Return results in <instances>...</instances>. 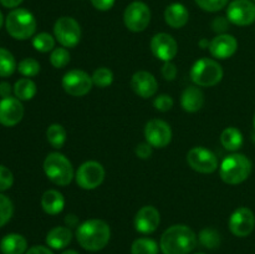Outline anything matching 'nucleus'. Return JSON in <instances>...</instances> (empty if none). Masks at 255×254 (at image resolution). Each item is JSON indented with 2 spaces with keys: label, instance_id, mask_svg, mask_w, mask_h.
I'll return each mask as SVG.
<instances>
[{
  "label": "nucleus",
  "instance_id": "nucleus-23",
  "mask_svg": "<svg viewBox=\"0 0 255 254\" xmlns=\"http://www.w3.org/2000/svg\"><path fill=\"white\" fill-rule=\"evenodd\" d=\"M41 207L45 213L50 216H56L64 211L65 198L61 192L56 189H49L41 197Z\"/></svg>",
  "mask_w": 255,
  "mask_h": 254
},
{
  "label": "nucleus",
  "instance_id": "nucleus-3",
  "mask_svg": "<svg viewBox=\"0 0 255 254\" xmlns=\"http://www.w3.org/2000/svg\"><path fill=\"white\" fill-rule=\"evenodd\" d=\"M253 164L252 161L242 153H232L222 161L219 167V174L222 181L227 184L243 183L251 176Z\"/></svg>",
  "mask_w": 255,
  "mask_h": 254
},
{
  "label": "nucleus",
  "instance_id": "nucleus-4",
  "mask_svg": "<svg viewBox=\"0 0 255 254\" xmlns=\"http://www.w3.org/2000/svg\"><path fill=\"white\" fill-rule=\"evenodd\" d=\"M42 167L47 178L56 186H67L75 177L72 163L60 152H51L47 154Z\"/></svg>",
  "mask_w": 255,
  "mask_h": 254
},
{
  "label": "nucleus",
  "instance_id": "nucleus-14",
  "mask_svg": "<svg viewBox=\"0 0 255 254\" xmlns=\"http://www.w3.org/2000/svg\"><path fill=\"white\" fill-rule=\"evenodd\" d=\"M255 216L248 207H241L232 213L229 218V229L236 237H248L254 231Z\"/></svg>",
  "mask_w": 255,
  "mask_h": 254
},
{
  "label": "nucleus",
  "instance_id": "nucleus-30",
  "mask_svg": "<svg viewBox=\"0 0 255 254\" xmlns=\"http://www.w3.org/2000/svg\"><path fill=\"white\" fill-rule=\"evenodd\" d=\"M199 243L207 249H216L221 246V234L213 228H204L199 232Z\"/></svg>",
  "mask_w": 255,
  "mask_h": 254
},
{
  "label": "nucleus",
  "instance_id": "nucleus-39",
  "mask_svg": "<svg viewBox=\"0 0 255 254\" xmlns=\"http://www.w3.org/2000/svg\"><path fill=\"white\" fill-rule=\"evenodd\" d=\"M229 27V20L228 17L224 16H217L214 17V20L212 21V29L214 32H218L219 34H226V31Z\"/></svg>",
  "mask_w": 255,
  "mask_h": 254
},
{
  "label": "nucleus",
  "instance_id": "nucleus-22",
  "mask_svg": "<svg viewBox=\"0 0 255 254\" xmlns=\"http://www.w3.org/2000/svg\"><path fill=\"white\" fill-rule=\"evenodd\" d=\"M27 251V241L17 233L6 234L0 241V252L2 254H24Z\"/></svg>",
  "mask_w": 255,
  "mask_h": 254
},
{
  "label": "nucleus",
  "instance_id": "nucleus-15",
  "mask_svg": "<svg viewBox=\"0 0 255 254\" xmlns=\"http://www.w3.org/2000/svg\"><path fill=\"white\" fill-rule=\"evenodd\" d=\"M151 51L161 61H172L178 52V45L169 34L158 32L151 40Z\"/></svg>",
  "mask_w": 255,
  "mask_h": 254
},
{
  "label": "nucleus",
  "instance_id": "nucleus-40",
  "mask_svg": "<svg viewBox=\"0 0 255 254\" xmlns=\"http://www.w3.org/2000/svg\"><path fill=\"white\" fill-rule=\"evenodd\" d=\"M177 74H178V70H177V66L173 62H164L163 66H162V76H163L167 81H173L177 77Z\"/></svg>",
  "mask_w": 255,
  "mask_h": 254
},
{
  "label": "nucleus",
  "instance_id": "nucleus-5",
  "mask_svg": "<svg viewBox=\"0 0 255 254\" xmlns=\"http://www.w3.org/2000/svg\"><path fill=\"white\" fill-rule=\"evenodd\" d=\"M5 27L11 37L16 40H26L34 36L36 31V19L26 9H14L5 19Z\"/></svg>",
  "mask_w": 255,
  "mask_h": 254
},
{
  "label": "nucleus",
  "instance_id": "nucleus-27",
  "mask_svg": "<svg viewBox=\"0 0 255 254\" xmlns=\"http://www.w3.org/2000/svg\"><path fill=\"white\" fill-rule=\"evenodd\" d=\"M66 129L60 124H52L47 127L46 138L54 148H61L66 142Z\"/></svg>",
  "mask_w": 255,
  "mask_h": 254
},
{
  "label": "nucleus",
  "instance_id": "nucleus-34",
  "mask_svg": "<svg viewBox=\"0 0 255 254\" xmlns=\"http://www.w3.org/2000/svg\"><path fill=\"white\" fill-rule=\"evenodd\" d=\"M14 214V204L9 197L0 193V228L11 219Z\"/></svg>",
  "mask_w": 255,
  "mask_h": 254
},
{
  "label": "nucleus",
  "instance_id": "nucleus-7",
  "mask_svg": "<svg viewBox=\"0 0 255 254\" xmlns=\"http://www.w3.org/2000/svg\"><path fill=\"white\" fill-rule=\"evenodd\" d=\"M55 39L62 47H75L81 39L80 24L71 16H61L55 21Z\"/></svg>",
  "mask_w": 255,
  "mask_h": 254
},
{
  "label": "nucleus",
  "instance_id": "nucleus-25",
  "mask_svg": "<svg viewBox=\"0 0 255 254\" xmlns=\"http://www.w3.org/2000/svg\"><path fill=\"white\" fill-rule=\"evenodd\" d=\"M243 134L236 127H227L221 134V143L228 151H238L243 146Z\"/></svg>",
  "mask_w": 255,
  "mask_h": 254
},
{
  "label": "nucleus",
  "instance_id": "nucleus-52",
  "mask_svg": "<svg viewBox=\"0 0 255 254\" xmlns=\"http://www.w3.org/2000/svg\"><path fill=\"white\" fill-rule=\"evenodd\" d=\"M254 139H255V136H254Z\"/></svg>",
  "mask_w": 255,
  "mask_h": 254
},
{
  "label": "nucleus",
  "instance_id": "nucleus-32",
  "mask_svg": "<svg viewBox=\"0 0 255 254\" xmlns=\"http://www.w3.org/2000/svg\"><path fill=\"white\" fill-rule=\"evenodd\" d=\"M92 82L100 89L109 87L114 82V72L109 67H99L92 74Z\"/></svg>",
  "mask_w": 255,
  "mask_h": 254
},
{
  "label": "nucleus",
  "instance_id": "nucleus-51",
  "mask_svg": "<svg viewBox=\"0 0 255 254\" xmlns=\"http://www.w3.org/2000/svg\"><path fill=\"white\" fill-rule=\"evenodd\" d=\"M196 254H204V253H196Z\"/></svg>",
  "mask_w": 255,
  "mask_h": 254
},
{
  "label": "nucleus",
  "instance_id": "nucleus-41",
  "mask_svg": "<svg viewBox=\"0 0 255 254\" xmlns=\"http://www.w3.org/2000/svg\"><path fill=\"white\" fill-rule=\"evenodd\" d=\"M152 148H153V147H152L148 142H142V143L137 144L134 152H136L138 158L147 159L152 156Z\"/></svg>",
  "mask_w": 255,
  "mask_h": 254
},
{
  "label": "nucleus",
  "instance_id": "nucleus-6",
  "mask_svg": "<svg viewBox=\"0 0 255 254\" xmlns=\"http://www.w3.org/2000/svg\"><path fill=\"white\" fill-rule=\"evenodd\" d=\"M223 79V69L221 64L213 59L197 60L191 69V80L199 87H212Z\"/></svg>",
  "mask_w": 255,
  "mask_h": 254
},
{
  "label": "nucleus",
  "instance_id": "nucleus-53",
  "mask_svg": "<svg viewBox=\"0 0 255 254\" xmlns=\"http://www.w3.org/2000/svg\"><path fill=\"white\" fill-rule=\"evenodd\" d=\"M254 1H255V0H254Z\"/></svg>",
  "mask_w": 255,
  "mask_h": 254
},
{
  "label": "nucleus",
  "instance_id": "nucleus-17",
  "mask_svg": "<svg viewBox=\"0 0 255 254\" xmlns=\"http://www.w3.org/2000/svg\"><path fill=\"white\" fill-rule=\"evenodd\" d=\"M161 223V214L153 206H144L134 217V228L142 234H151L156 232Z\"/></svg>",
  "mask_w": 255,
  "mask_h": 254
},
{
  "label": "nucleus",
  "instance_id": "nucleus-28",
  "mask_svg": "<svg viewBox=\"0 0 255 254\" xmlns=\"http://www.w3.org/2000/svg\"><path fill=\"white\" fill-rule=\"evenodd\" d=\"M132 254H158V244L152 238H137L131 246Z\"/></svg>",
  "mask_w": 255,
  "mask_h": 254
},
{
  "label": "nucleus",
  "instance_id": "nucleus-36",
  "mask_svg": "<svg viewBox=\"0 0 255 254\" xmlns=\"http://www.w3.org/2000/svg\"><path fill=\"white\" fill-rule=\"evenodd\" d=\"M202 10L208 12H217L228 5L229 0H194Z\"/></svg>",
  "mask_w": 255,
  "mask_h": 254
},
{
  "label": "nucleus",
  "instance_id": "nucleus-29",
  "mask_svg": "<svg viewBox=\"0 0 255 254\" xmlns=\"http://www.w3.org/2000/svg\"><path fill=\"white\" fill-rule=\"evenodd\" d=\"M17 69L15 57L9 50L0 47V77H7Z\"/></svg>",
  "mask_w": 255,
  "mask_h": 254
},
{
  "label": "nucleus",
  "instance_id": "nucleus-38",
  "mask_svg": "<svg viewBox=\"0 0 255 254\" xmlns=\"http://www.w3.org/2000/svg\"><path fill=\"white\" fill-rule=\"evenodd\" d=\"M14 183V176L7 167L0 164V192L6 191Z\"/></svg>",
  "mask_w": 255,
  "mask_h": 254
},
{
  "label": "nucleus",
  "instance_id": "nucleus-33",
  "mask_svg": "<svg viewBox=\"0 0 255 254\" xmlns=\"http://www.w3.org/2000/svg\"><path fill=\"white\" fill-rule=\"evenodd\" d=\"M17 71L25 77H34L40 72V64L32 57L22 59L17 65Z\"/></svg>",
  "mask_w": 255,
  "mask_h": 254
},
{
  "label": "nucleus",
  "instance_id": "nucleus-48",
  "mask_svg": "<svg viewBox=\"0 0 255 254\" xmlns=\"http://www.w3.org/2000/svg\"><path fill=\"white\" fill-rule=\"evenodd\" d=\"M61 254H79L76 251H74V249H67V251H64Z\"/></svg>",
  "mask_w": 255,
  "mask_h": 254
},
{
  "label": "nucleus",
  "instance_id": "nucleus-26",
  "mask_svg": "<svg viewBox=\"0 0 255 254\" xmlns=\"http://www.w3.org/2000/svg\"><path fill=\"white\" fill-rule=\"evenodd\" d=\"M36 84L29 77H22L14 85V95L20 101H29L36 95Z\"/></svg>",
  "mask_w": 255,
  "mask_h": 254
},
{
  "label": "nucleus",
  "instance_id": "nucleus-12",
  "mask_svg": "<svg viewBox=\"0 0 255 254\" xmlns=\"http://www.w3.org/2000/svg\"><path fill=\"white\" fill-rule=\"evenodd\" d=\"M144 137L146 142L154 148H164L172 141L171 126L163 120H151L144 127Z\"/></svg>",
  "mask_w": 255,
  "mask_h": 254
},
{
  "label": "nucleus",
  "instance_id": "nucleus-10",
  "mask_svg": "<svg viewBox=\"0 0 255 254\" xmlns=\"http://www.w3.org/2000/svg\"><path fill=\"white\" fill-rule=\"evenodd\" d=\"M105 168L97 161H87L82 163L75 174V179L79 187L86 191L97 188L105 179Z\"/></svg>",
  "mask_w": 255,
  "mask_h": 254
},
{
  "label": "nucleus",
  "instance_id": "nucleus-21",
  "mask_svg": "<svg viewBox=\"0 0 255 254\" xmlns=\"http://www.w3.org/2000/svg\"><path fill=\"white\" fill-rule=\"evenodd\" d=\"M204 105V94L198 86H188L181 96L182 109L189 114L199 111Z\"/></svg>",
  "mask_w": 255,
  "mask_h": 254
},
{
  "label": "nucleus",
  "instance_id": "nucleus-19",
  "mask_svg": "<svg viewBox=\"0 0 255 254\" xmlns=\"http://www.w3.org/2000/svg\"><path fill=\"white\" fill-rule=\"evenodd\" d=\"M131 87L134 94L138 95L142 99H149L156 95L158 89V82L156 77L148 71L134 72L131 79Z\"/></svg>",
  "mask_w": 255,
  "mask_h": 254
},
{
  "label": "nucleus",
  "instance_id": "nucleus-11",
  "mask_svg": "<svg viewBox=\"0 0 255 254\" xmlns=\"http://www.w3.org/2000/svg\"><path fill=\"white\" fill-rule=\"evenodd\" d=\"M187 162L189 167L199 173H213L218 168V158L208 148L202 146L193 147L187 153Z\"/></svg>",
  "mask_w": 255,
  "mask_h": 254
},
{
  "label": "nucleus",
  "instance_id": "nucleus-46",
  "mask_svg": "<svg viewBox=\"0 0 255 254\" xmlns=\"http://www.w3.org/2000/svg\"><path fill=\"white\" fill-rule=\"evenodd\" d=\"M77 222H79V219H77L76 216H74V214H67L66 218H65V223L67 224V227H75L77 226Z\"/></svg>",
  "mask_w": 255,
  "mask_h": 254
},
{
  "label": "nucleus",
  "instance_id": "nucleus-50",
  "mask_svg": "<svg viewBox=\"0 0 255 254\" xmlns=\"http://www.w3.org/2000/svg\"><path fill=\"white\" fill-rule=\"evenodd\" d=\"M254 128H255V114H254Z\"/></svg>",
  "mask_w": 255,
  "mask_h": 254
},
{
  "label": "nucleus",
  "instance_id": "nucleus-35",
  "mask_svg": "<svg viewBox=\"0 0 255 254\" xmlns=\"http://www.w3.org/2000/svg\"><path fill=\"white\" fill-rule=\"evenodd\" d=\"M50 62L55 69H62L70 62V52L66 47H56L50 55Z\"/></svg>",
  "mask_w": 255,
  "mask_h": 254
},
{
  "label": "nucleus",
  "instance_id": "nucleus-43",
  "mask_svg": "<svg viewBox=\"0 0 255 254\" xmlns=\"http://www.w3.org/2000/svg\"><path fill=\"white\" fill-rule=\"evenodd\" d=\"M25 254H54V252L45 246H34L29 248Z\"/></svg>",
  "mask_w": 255,
  "mask_h": 254
},
{
  "label": "nucleus",
  "instance_id": "nucleus-44",
  "mask_svg": "<svg viewBox=\"0 0 255 254\" xmlns=\"http://www.w3.org/2000/svg\"><path fill=\"white\" fill-rule=\"evenodd\" d=\"M11 85L9 84V82L6 81H2L0 82V97H2V99H6V97H10V95H11Z\"/></svg>",
  "mask_w": 255,
  "mask_h": 254
},
{
  "label": "nucleus",
  "instance_id": "nucleus-37",
  "mask_svg": "<svg viewBox=\"0 0 255 254\" xmlns=\"http://www.w3.org/2000/svg\"><path fill=\"white\" fill-rule=\"evenodd\" d=\"M174 101L169 95H159L154 99L153 101V106L157 111H161V112H167L173 107Z\"/></svg>",
  "mask_w": 255,
  "mask_h": 254
},
{
  "label": "nucleus",
  "instance_id": "nucleus-24",
  "mask_svg": "<svg viewBox=\"0 0 255 254\" xmlns=\"http://www.w3.org/2000/svg\"><path fill=\"white\" fill-rule=\"evenodd\" d=\"M72 232L69 227H54L46 236V244L51 249H64L71 243Z\"/></svg>",
  "mask_w": 255,
  "mask_h": 254
},
{
  "label": "nucleus",
  "instance_id": "nucleus-1",
  "mask_svg": "<svg viewBox=\"0 0 255 254\" xmlns=\"http://www.w3.org/2000/svg\"><path fill=\"white\" fill-rule=\"evenodd\" d=\"M197 234L186 224H174L161 236L159 248L163 254H188L196 248Z\"/></svg>",
  "mask_w": 255,
  "mask_h": 254
},
{
  "label": "nucleus",
  "instance_id": "nucleus-13",
  "mask_svg": "<svg viewBox=\"0 0 255 254\" xmlns=\"http://www.w3.org/2000/svg\"><path fill=\"white\" fill-rule=\"evenodd\" d=\"M229 22L238 26H248L255 21V2L252 0H233L227 9Z\"/></svg>",
  "mask_w": 255,
  "mask_h": 254
},
{
  "label": "nucleus",
  "instance_id": "nucleus-8",
  "mask_svg": "<svg viewBox=\"0 0 255 254\" xmlns=\"http://www.w3.org/2000/svg\"><path fill=\"white\" fill-rule=\"evenodd\" d=\"M151 21V10L143 1H132L124 12V22L132 32H141L147 29Z\"/></svg>",
  "mask_w": 255,
  "mask_h": 254
},
{
  "label": "nucleus",
  "instance_id": "nucleus-31",
  "mask_svg": "<svg viewBox=\"0 0 255 254\" xmlns=\"http://www.w3.org/2000/svg\"><path fill=\"white\" fill-rule=\"evenodd\" d=\"M32 46L39 52H49L55 49V39L49 32H40L32 37Z\"/></svg>",
  "mask_w": 255,
  "mask_h": 254
},
{
  "label": "nucleus",
  "instance_id": "nucleus-16",
  "mask_svg": "<svg viewBox=\"0 0 255 254\" xmlns=\"http://www.w3.org/2000/svg\"><path fill=\"white\" fill-rule=\"evenodd\" d=\"M24 117V106L16 97L0 100V124L5 127H12Z\"/></svg>",
  "mask_w": 255,
  "mask_h": 254
},
{
  "label": "nucleus",
  "instance_id": "nucleus-49",
  "mask_svg": "<svg viewBox=\"0 0 255 254\" xmlns=\"http://www.w3.org/2000/svg\"><path fill=\"white\" fill-rule=\"evenodd\" d=\"M2 24H4V16H2L1 11H0V29H1Z\"/></svg>",
  "mask_w": 255,
  "mask_h": 254
},
{
  "label": "nucleus",
  "instance_id": "nucleus-2",
  "mask_svg": "<svg viewBox=\"0 0 255 254\" xmlns=\"http://www.w3.org/2000/svg\"><path fill=\"white\" fill-rule=\"evenodd\" d=\"M75 236L85 251L99 252L109 244L111 228L102 219H89L77 226Z\"/></svg>",
  "mask_w": 255,
  "mask_h": 254
},
{
  "label": "nucleus",
  "instance_id": "nucleus-9",
  "mask_svg": "<svg viewBox=\"0 0 255 254\" xmlns=\"http://www.w3.org/2000/svg\"><path fill=\"white\" fill-rule=\"evenodd\" d=\"M61 85L65 92L70 96L81 97L91 91L94 82H92V77L86 71L74 69L64 75Z\"/></svg>",
  "mask_w": 255,
  "mask_h": 254
},
{
  "label": "nucleus",
  "instance_id": "nucleus-47",
  "mask_svg": "<svg viewBox=\"0 0 255 254\" xmlns=\"http://www.w3.org/2000/svg\"><path fill=\"white\" fill-rule=\"evenodd\" d=\"M209 45H211V41H208L207 39H202L201 41H199V46H201L202 49H209Z\"/></svg>",
  "mask_w": 255,
  "mask_h": 254
},
{
  "label": "nucleus",
  "instance_id": "nucleus-45",
  "mask_svg": "<svg viewBox=\"0 0 255 254\" xmlns=\"http://www.w3.org/2000/svg\"><path fill=\"white\" fill-rule=\"evenodd\" d=\"M24 0H0V4L4 7H7V9H15V7L19 6Z\"/></svg>",
  "mask_w": 255,
  "mask_h": 254
},
{
  "label": "nucleus",
  "instance_id": "nucleus-18",
  "mask_svg": "<svg viewBox=\"0 0 255 254\" xmlns=\"http://www.w3.org/2000/svg\"><path fill=\"white\" fill-rule=\"evenodd\" d=\"M238 50V41L231 34H219L209 45L212 56L218 60H226L233 56Z\"/></svg>",
  "mask_w": 255,
  "mask_h": 254
},
{
  "label": "nucleus",
  "instance_id": "nucleus-20",
  "mask_svg": "<svg viewBox=\"0 0 255 254\" xmlns=\"http://www.w3.org/2000/svg\"><path fill=\"white\" fill-rule=\"evenodd\" d=\"M188 9L181 2H172L164 10V21L172 29H181L188 22Z\"/></svg>",
  "mask_w": 255,
  "mask_h": 254
},
{
  "label": "nucleus",
  "instance_id": "nucleus-42",
  "mask_svg": "<svg viewBox=\"0 0 255 254\" xmlns=\"http://www.w3.org/2000/svg\"><path fill=\"white\" fill-rule=\"evenodd\" d=\"M116 0H91L92 5L95 9L100 10V11H107V10L112 9Z\"/></svg>",
  "mask_w": 255,
  "mask_h": 254
}]
</instances>
